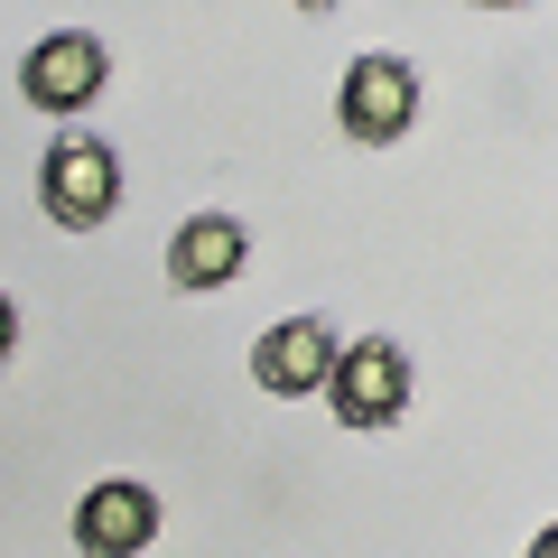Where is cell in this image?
<instances>
[{
    "label": "cell",
    "instance_id": "obj_1",
    "mask_svg": "<svg viewBox=\"0 0 558 558\" xmlns=\"http://www.w3.org/2000/svg\"><path fill=\"white\" fill-rule=\"evenodd\" d=\"M38 205L65 223V233H94V223H112V205H121V159H112V140L65 131L57 149H47V168H38Z\"/></svg>",
    "mask_w": 558,
    "mask_h": 558
},
{
    "label": "cell",
    "instance_id": "obj_2",
    "mask_svg": "<svg viewBox=\"0 0 558 558\" xmlns=\"http://www.w3.org/2000/svg\"><path fill=\"white\" fill-rule=\"evenodd\" d=\"M336 121H344V140H363V149L410 140V121H418V65L410 57H354V65H344V94H336Z\"/></svg>",
    "mask_w": 558,
    "mask_h": 558
},
{
    "label": "cell",
    "instance_id": "obj_3",
    "mask_svg": "<svg viewBox=\"0 0 558 558\" xmlns=\"http://www.w3.org/2000/svg\"><path fill=\"white\" fill-rule=\"evenodd\" d=\"M102 84H112V47H102L94 28H57V38H38L20 57V94L38 102V112H84Z\"/></svg>",
    "mask_w": 558,
    "mask_h": 558
},
{
    "label": "cell",
    "instance_id": "obj_4",
    "mask_svg": "<svg viewBox=\"0 0 558 558\" xmlns=\"http://www.w3.org/2000/svg\"><path fill=\"white\" fill-rule=\"evenodd\" d=\"M326 391H336V418H344V428H391V418L410 410V354H400L391 336H354Z\"/></svg>",
    "mask_w": 558,
    "mask_h": 558
},
{
    "label": "cell",
    "instance_id": "obj_5",
    "mask_svg": "<svg viewBox=\"0 0 558 558\" xmlns=\"http://www.w3.org/2000/svg\"><path fill=\"white\" fill-rule=\"evenodd\" d=\"M336 363H344V344H336V326H326V317H279L270 336L252 344V381H260V391H279V400L326 391Z\"/></svg>",
    "mask_w": 558,
    "mask_h": 558
},
{
    "label": "cell",
    "instance_id": "obj_6",
    "mask_svg": "<svg viewBox=\"0 0 558 558\" xmlns=\"http://www.w3.org/2000/svg\"><path fill=\"white\" fill-rule=\"evenodd\" d=\"M149 539H159V494L149 484L112 475L75 502V558H140Z\"/></svg>",
    "mask_w": 558,
    "mask_h": 558
},
{
    "label": "cell",
    "instance_id": "obj_7",
    "mask_svg": "<svg viewBox=\"0 0 558 558\" xmlns=\"http://www.w3.org/2000/svg\"><path fill=\"white\" fill-rule=\"evenodd\" d=\"M242 260H252V233H242L233 215H196L168 242V279H178V289H233Z\"/></svg>",
    "mask_w": 558,
    "mask_h": 558
},
{
    "label": "cell",
    "instance_id": "obj_8",
    "mask_svg": "<svg viewBox=\"0 0 558 558\" xmlns=\"http://www.w3.org/2000/svg\"><path fill=\"white\" fill-rule=\"evenodd\" d=\"M10 344H20V307L0 299V363H10Z\"/></svg>",
    "mask_w": 558,
    "mask_h": 558
},
{
    "label": "cell",
    "instance_id": "obj_9",
    "mask_svg": "<svg viewBox=\"0 0 558 558\" xmlns=\"http://www.w3.org/2000/svg\"><path fill=\"white\" fill-rule=\"evenodd\" d=\"M531 558H558V521H549V531H531Z\"/></svg>",
    "mask_w": 558,
    "mask_h": 558
},
{
    "label": "cell",
    "instance_id": "obj_10",
    "mask_svg": "<svg viewBox=\"0 0 558 558\" xmlns=\"http://www.w3.org/2000/svg\"><path fill=\"white\" fill-rule=\"evenodd\" d=\"M484 10H521V0H484Z\"/></svg>",
    "mask_w": 558,
    "mask_h": 558
},
{
    "label": "cell",
    "instance_id": "obj_11",
    "mask_svg": "<svg viewBox=\"0 0 558 558\" xmlns=\"http://www.w3.org/2000/svg\"><path fill=\"white\" fill-rule=\"evenodd\" d=\"M299 10H326V0H299Z\"/></svg>",
    "mask_w": 558,
    "mask_h": 558
}]
</instances>
